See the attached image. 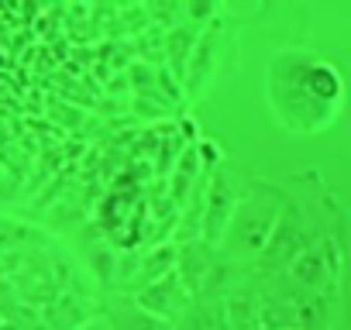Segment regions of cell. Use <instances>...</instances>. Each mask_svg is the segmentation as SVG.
I'll list each match as a JSON object with an SVG mask.
<instances>
[{
	"mask_svg": "<svg viewBox=\"0 0 351 330\" xmlns=\"http://www.w3.org/2000/svg\"><path fill=\"white\" fill-rule=\"evenodd\" d=\"M269 97L289 131L317 134L334 120L344 86L330 62L313 59L310 52H282L269 73Z\"/></svg>",
	"mask_w": 351,
	"mask_h": 330,
	"instance_id": "cell-1",
	"label": "cell"
}]
</instances>
